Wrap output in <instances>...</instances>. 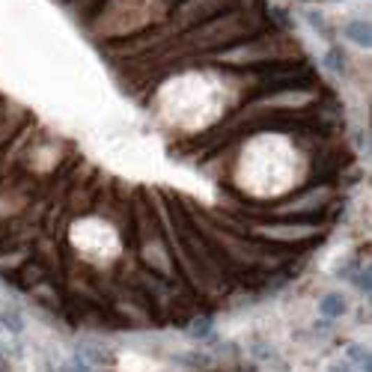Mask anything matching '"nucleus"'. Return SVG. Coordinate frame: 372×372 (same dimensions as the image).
Here are the masks:
<instances>
[{
    "mask_svg": "<svg viewBox=\"0 0 372 372\" xmlns=\"http://www.w3.org/2000/svg\"><path fill=\"white\" fill-rule=\"evenodd\" d=\"M343 33H345V39H352L355 45H360V48H369V24L364 18L348 21V24L343 27Z\"/></svg>",
    "mask_w": 372,
    "mask_h": 372,
    "instance_id": "nucleus-1",
    "label": "nucleus"
},
{
    "mask_svg": "<svg viewBox=\"0 0 372 372\" xmlns=\"http://www.w3.org/2000/svg\"><path fill=\"white\" fill-rule=\"evenodd\" d=\"M319 313L325 315V319H340V315L345 313V298L336 295V292H331V295H325L319 301Z\"/></svg>",
    "mask_w": 372,
    "mask_h": 372,
    "instance_id": "nucleus-2",
    "label": "nucleus"
},
{
    "mask_svg": "<svg viewBox=\"0 0 372 372\" xmlns=\"http://www.w3.org/2000/svg\"><path fill=\"white\" fill-rule=\"evenodd\" d=\"M0 325H3L6 331H13V334L24 331V319H21V313L15 307H0Z\"/></svg>",
    "mask_w": 372,
    "mask_h": 372,
    "instance_id": "nucleus-3",
    "label": "nucleus"
},
{
    "mask_svg": "<svg viewBox=\"0 0 372 372\" xmlns=\"http://www.w3.org/2000/svg\"><path fill=\"white\" fill-rule=\"evenodd\" d=\"M325 60H328V66H331V69L334 72H343V66H345V57H343V54L340 51H328V57H325Z\"/></svg>",
    "mask_w": 372,
    "mask_h": 372,
    "instance_id": "nucleus-4",
    "label": "nucleus"
},
{
    "mask_svg": "<svg viewBox=\"0 0 372 372\" xmlns=\"http://www.w3.org/2000/svg\"><path fill=\"white\" fill-rule=\"evenodd\" d=\"M307 18H310V24H313V30H319V33H325V36H331V30H328V24H325V18H322L319 13H310Z\"/></svg>",
    "mask_w": 372,
    "mask_h": 372,
    "instance_id": "nucleus-5",
    "label": "nucleus"
},
{
    "mask_svg": "<svg viewBox=\"0 0 372 372\" xmlns=\"http://www.w3.org/2000/svg\"><path fill=\"white\" fill-rule=\"evenodd\" d=\"M328 372H355V369L348 366V360H336V364H334Z\"/></svg>",
    "mask_w": 372,
    "mask_h": 372,
    "instance_id": "nucleus-6",
    "label": "nucleus"
},
{
    "mask_svg": "<svg viewBox=\"0 0 372 372\" xmlns=\"http://www.w3.org/2000/svg\"><path fill=\"white\" fill-rule=\"evenodd\" d=\"M0 372H9V360H6L3 352H0Z\"/></svg>",
    "mask_w": 372,
    "mask_h": 372,
    "instance_id": "nucleus-7",
    "label": "nucleus"
}]
</instances>
